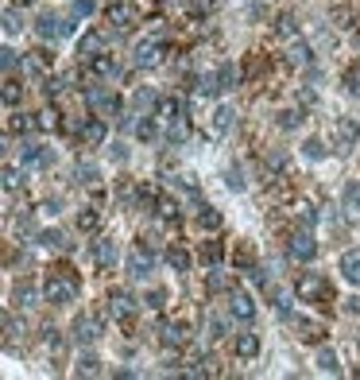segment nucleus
Segmentation results:
<instances>
[{"instance_id":"nucleus-42","label":"nucleus","mask_w":360,"mask_h":380,"mask_svg":"<svg viewBox=\"0 0 360 380\" xmlns=\"http://www.w3.org/2000/svg\"><path fill=\"white\" fill-rule=\"evenodd\" d=\"M16 183H20V171H16V167H4V190H16Z\"/></svg>"},{"instance_id":"nucleus-25","label":"nucleus","mask_w":360,"mask_h":380,"mask_svg":"<svg viewBox=\"0 0 360 380\" xmlns=\"http://www.w3.org/2000/svg\"><path fill=\"white\" fill-rule=\"evenodd\" d=\"M318 369H321V372H330V377H341L337 353H333V350H321V353H318Z\"/></svg>"},{"instance_id":"nucleus-7","label":"nucleus","mask_w":360,"mask_h":380,"mask_svg":"<svg viewBox=\"0 0 360 380\" xmlns=\"http://www.w3.org/2000/svg\"><path fill=\"white\" fill-rule=\"evenodd\" d=\"M101 51H105V31H86V35L78 39V62L97 59Z\"/></svg>"},{"instance_id":"nucleus-34","label":"nucleus","mask_w":360,"mask_h":380,"mask_svg":"<svg viewBox=\"0 0 360 380\" xmlns=\"http://www.w3.org/2000/svg\"><path fill=\"white\" fill-rule=\"evenodd\" d=\"M229 125H233V109H217L214 128H217V132H229Z\"/></svg>"},{"instance_id":"nucleus-17","label":"nucleus","mask_w":360,"mask_h":380,"mask_svg":"<svg viewBox=\"0 0 360 380\" xmlns=\"http://www.w3.org/2000/svg\"><path fill=\"white\" fill-rule=\"evenodd\" d=\"M182 341H186V334H182L178 322H163V326H159V345L171 350V345H182Z\"/></svg>"},{"instance_id":"nucleus-19","label":"nucleus","mask_w":360,"mask_h":380,"mask_svg":"<svg viewBox=\"0 0 360 380\" xmlns=\"http://www.w3.org/2000/svg\"><path fill=\"white\" fill-rule=\"evenodd\" d=\"M78 229H82V233H97V229H101V210H97V206H86V210L78 214Z\"/></svg>"},{"instance_id":"nucleus-29","label":"nucleus","mask_w":360,"mask_h":380,"mask_svg":"<svg viewBox=\"0 0 360 380\" xmlns=\"http://www.w3.org/2000/svg\"><path fill=\"white\" fill-rule=\"evenodd\" d=\"M101 372V361L97 357H82L78 361V377H97Z\"/></svg>"},{"instance_id":"nucleus-43","label":"nucleus","mask_w":360,"mask_h":380,"mask_svg":"<svg viewBox=\"0 0 360 380\" xmlns=\"http://www.w3.org/2000/svg\"><path fill=\"white\" fill-rule=\"evenodd\" d=\"M217 82H221V89H233V66H229V62L217 70Z\"/></svg>"},{"instance_id":"nucleus-4","label":"nucleus","mask_w":360,"mask_h":380,"mask_svg":"<svg viewBox=\"0 0 360 380\" xmlns=\"http://www.w3.org/2000/svg\"><path fill=\"white\" fill-rule=\"evenodd\" d=\"M229 314H233L236 322H252L256 318V302H252V295L248 291H229Z\"/></svg>"},{"instance_id":"nucleus-26","label":"nucleus","mask_w":360,"mask_h":380,"mask_svg":"<svg viewBox=\"0 0 360 380\" xmlns=\"http://www.w3.org/2000/svg\"><path fill=\"white\" fill-rule=\"evenodd\" d=\"M12 299L20 302V307H35V287H31L28 280H23V283H16V291H12Z\"/></svg>"},{"instance_id":"nucleus-23","label":"nucleus","mask_w":360,"mask_h":380,"mask_svg":"<svg viewBox=\"0 0 360 380\" xmlns=\"http://www.w3.org/2000/svg\"><path fill=\"white\" fill-rule=\"evenodd\" d=\"M167 264H171L175 272H190V253L178 248V244H171V248H167Z\"/></svg>"},{"instance_id":"nucleus-2","label":"nucleus","mask_w":360,"mask_h":380,"mask_svg":"<svg viewBox=\"0 0 360 380\" xmlns=\"http://www.w3.org/2000/svg\"><path fill=\"white\" fill-rule=\"evenodd\" d=\"M294 291H299L302 302H314V307H330L333 302V283L325 280V275H318V272H306Z\"/></svg>"},{"instance_id":"nucleus-18","label":"nucleus","mask_w":360,"mask_h":380,"mask_svg":"<svg viewBox=\"0 0 360 380\" xmlns=\"http://www.w3.org/2000/svg\"><path fill=\"white\" fill-rule=\"evenodd\" d=\"M341 272L349 283H360V248H349V253L341 256Z\"/></svg>"},{"instance_id":"nucleus-10","label":"nucleus","mask_w":360,"mask_h":380,"mask_svg":"<svg viewBox=\"0 0 360 380\" xmlns=\"http://www.w3.org/2000/svg\"><path fill=\"white\" fill-rule=\"evenodd\" d=\"M291 256L294 260H314V256H318V244H314V237L306 233V229L291 237Z\"/></svg>"},{"instance_id":"nucleus-16","label":"nucleus","mask_w":360,"mask_h":380,"mask_svg":"<svg viewBox=\"0 0 360 380\" xmlns=\"http://www.w3.org/2000/svg\"><path fill=\"white\" fill-rule=\"evenodd\" d=\"M147 272H151V256H147L144 248H136V253L128 256V275H132V280H144Z\"/></svg>"},{"instance_id":"nucleus-1","label":"nucleus","mask_w":360,"mask_h":380,"mask_svg":"<svg viewBox=\"0 0 360 380\" xmlns=\"http://www.w3.org/2000/svg\"><path fill=\"white\" fill-rule=\"evenodd\" d=\"M82 291V280L74 275V268H50L47 280H43V299L55 302V307H66V302H74Z\"/></svg>"},{"instance_id":"nucleus-35","label":"nucleus","mask_w":360,"mask_h":380,"mask_svg":"<svg viewBox=\"0 0 360 380\" xmlns=\"http://www.w3.org/2000/svg\"><path fill=\"white\" fill-rule=\"evenodd\" d=\"M136 136H140V140H155V120L144 117V120L136 125Z\"/></svg>"},{"instance_id":"nucleus-14","label":"nucleus","mask_w":360,"mask_h":380,"mask_svg":"<svg viewBox=\"0 0 360 380\" xmlns=\"http://www.w3.org/2000/svg\"><path fill=\"white\" fill-rule=\"evenodd\" d=\"M357 140H360V120L341 117V120H337V144H341V147H352Z\"/></svg>"},{"instance_id":"nucleus-13","label":"nucleus","mask_w":360,"mask_h":380,"mask_svg":"<svg viewBox=\"0 0 360 380\" xmlns=\"http://www.w3.org/2000/svg\"><path fill=\"white\" fill-rule=\"evenodd\" d=\"M89 105L101 109V113H117V109H120V98L113 93V89H89Z\"/></svg>"},{"instance_id":"nucleus-9","label":"nucleus","mask_w":360,"mask_h":380,"mask_svg":"<svg viewBox=\"0 0 360 380\" xmlns=\"http://www.w3.org/2000/svg\"><path fill=\"white\" fill-rule=\"evenodd\" d=\"M132 62L136 66H159V39H144V43H136V51H132Z\"/></svg>"},{"instance_id":"nucleus-30","label":"nucleus","mask_w":360,"mask_h":380,"mask_svg":"<svg viewBox=\"0 0 360 380\" xmlns=\"http://www.w3.org/2000/svg\"><path fill=\"white\" fill-rule=\"evenodd\" d=\"M0 66H4V74H16L20 59H16V51H12V47H4V51H0Z\"/></svg>"},{"instance_id":"nucleus-40","label":"nucleus","mask_w":360,"mask_h":380,"mask_svg":"<svg viewBox=\"0 0 360 380\" xmlns=\"http://www.w3.org/2000/svg\"><path fill=\"white\" fill-rule=\"evenodd\" d=\"M70 12H74L78 20H86L89 12H93V0H74V4H70Z\"/></svg>"},{"instance_id":"nucleus-21","label":"nucleus","mask_w":360,"mask_h":380,"mask_svg":"<svg viewBox=\"0 0 360 380\" xmlns=\"http://www.w3.org/2000/svg\"><path fill=\"white\" fill-rule=\"evenodd\" d=\"M221 260H225L221 241H205V244H202V264H205V268H217Z\"/></svg>"},{"instance_id":"nucleus-3","label":"nucleus","mask_w":360,"mask_h":380,"mask_svg":"<svg viewBox=\"0 0 360 380\" xmlns=\"http://www.w3.org/2000/svg\"><path fill=\"white\" fill-rule=\"evenodd\" d=\"M105 16H108V24H113L117 31H132L140 24V8L132 4V0H113Z\"/></svg>"},{"instance_id":"nucleus-20","label":"nucleus","mask_w":360,"mask_h":380,"mask_svg":"<svg viewBox=\"0 0 360 380\" xmlns=\"http://www.w3.org/2000/svg\"><path fill=\"white\" fill-rule=\"evenodd\" d=\"M0 98H4V105H8V109H16V105H20V98H23V86L8 74V78H4V89H0Z\"/></svg>"},{"instance_id":"nucleus-31","label":"nucleus","mask_w":360,"mask_h":380,"mask_svg":"<svg viewBox=\"0 0 360 380\" xmlns=\"http://www.w3.org/2000/svg\"><path fill=\"white\" fill-rule=\"evenodd\" d=\"M236 264H240L244 272H252V268H256V256H252V244H240V253H236Z\"/></svg>"},{"instance_id":"nucleus-22","label":"nucleus","mask_w":360,"mask_h":380,"mask_svg":"<svg viewBox=\"0 0 360 380\" xmlns=\"http://www.w3.org/2000/svg\"><path fill=\"white\" fill-rule=\"evenodd\" d=\"M294 330H299L302 341H321V334H325L321 330V322H310V318H299L294 322Z\"/></svg>"},{"instance_id":"nucleus-48","label":"nucleus","mask_w":360,"mask_h":380,"mask_svg":"<svg viewBox=\"0 0 360 380\" xmlns=\"http://www.w3.org/2000/svg\"><path fill=\"white\" fill-rule=\"evenodd\" d=\"M225 179H229V186H233V190H244V179H240V171H233V167H229V175H225Z\"/></svg>"},{"instance_id":"nucleus-41","label":"nucleus","mask_w":360,"mask_h":380,"mask_svg":"<svg viewBox=\"0 0 360 380\" xmlns=\"http://www.w3.org/2000/svg\"><path fill=\"white\" fill-rule=\"evenodd\" d=\"M345 202H349V210H357V214H360V183H352L349 190H345Z\"/></svg>"},{"instance_id":"nucleus-11","label":"nucleus","mask_w":360,"mask_h":380,"mask_svg":"<svg viewBox=\"0 0 360 380\" xmlns=\"http://www.w3.org/2000/svg\"><path fill=\"white\" fill-rule=\"evenodd\" d=\"M82 144H89V147H97L101 144V140H105V120H101V117H82Z\"/></svg>"},{"instance_id":"nucleus-47","label":"nucleus","mask_w":360,"mask_h":380,"mask_svg":"<svg viewBox=\"0 0 360 380\" xmlns=\"http://www.w3.org/2000/svg\"><path fill=\"white\" fill-rule=\"evenodd\" d=\"M16 28H20V24H16V12H4V31H8V35H16Z\"/></svg>"},{"instance_id":"nucleus-27","label":"nucleus","mask_w":360,"mask_h":380,"mask_svg":"<svg viewBox=\"0 0 360 380\" xmlns=\"http://www.w3.org/2000/svg\"><path fill=\"white\" fill-rule=\"evenodd\" d=\"M35 128H39V132L59 128V113H55V109H43V113H35Z\"/></svg>"},{"instance_id":"nucleus-39","label":"nucleus","mask_w":360,"mask_h":380,"mask_svg":"<svg viewBox=\"0 0 360 380\" xmlns=\"http://www.w3.org/2000/svg\"><path fill=\"white\" fill-rule=\"evenodd\" d=\"M78 179H82V183H86V186H97V167H93V163L78 167Z\"/></svg>"},{"instance_id":"nucleus-6","label":"nucleus","mask_w":360,"mask_h":380,"mask_svg":"<svg viewBox=\"0 0 360 380\" xmlns=\"http://www.w3.org/2000/svg\"><path fill=\"white\" fill-rule=\"evenodd\" d=\"M108 314L120 318V322H128L132 314H136V299H132L128 291H108Z\"/></svg>"},{"instance_id":"nucleus-44","label":"nucleus","mask_w":360,"mask_h":380,"mask_svg":"<svg viewBox=\"0 0 360 380\" xmlns=\"http://www.w3.org/2000/svg\"><path fill=\"white\" fill-rule=\"evenodd\" d=\"M302 152H306L310 159H321V156H325V147H321V140H306V147H302Z\"/></svg>"},{"instance_id":"nucleus-15","label":"nucleus","mask_w":360,"mask_h":380,"mask_svg":"<svg viewBox=\"0 0 360 380\" xmlns=\"http://www.w3.org/2000/svg\"><path fill=\"white\" fill-rule=\"evenodd\" d=\"M233 350H236V357H244V361H252L256 353H260V338H256V334H236V341H233Z\"/></svg>"},{"instance_id":"nucleus-33","label":"nucleus","mask_w":360,"mask_h":380,"mask_svg":"<svg viewBox=\"0 0 360 380\" xmlns=\"http://www.w3.org/2000/svg\"><path fill=\"white\" fill-rule=\"evenodd\" d=\"M225 287H229V280H225L221 272H217V268H209V283H205V291H225Z\"/></svg>"},{"instance_id":"nucleus-28","label":"nucleus","mask_w":360,"mask_h":380,"mask_svg":"<svg viewBox=\"0 0 360 380\" xmlns=\"http://www.w3.org/2000/svg\"><path fill=\"white\" fill-rule=\"evenodd\" d=\"M198 225H202V229H221V214H217L214 206H202V214H198Z\"/></svg>"},{"instance_id":"nucleus-46","label":"nucleus","mask_w":360,"mask_h":380,"mask_svg":"<svg viewBox=\"0 0 360 380\" xmlns=\"http://www.w3.org/2000/svg\"><path fill=\"white\" fill-rule=\"evenodd\" d=\"M147 307H151V311H163V291H159V287H155V291H147Z\"/></svg>"},{"instance_id":"nucleus-12","label":"nucleus","mask_w":360,"mask_h":380,"mask_svg":"<svg viewBox=\"0 0 360 380\" xmlns=\"http://www.w3.org/2000/svg\"><path fill=\"white\" fill-rule=\"evenodd\" d=\"M101 338V322L97 318H89V314H82L78 322H74V341H97Z\"/></svg>"},{"instance_id":"nucleus-36","label":"nucleus","mask_w":360,"mask_h":380,"mask_svg":"<svg viewBox=\"0 0 360 380\" xmlns=\"http://www.w3.org/2000/svg\"><path fill=\"white\" fill-rule=\"evenodd\" d=\"M39 241L47 244V248H66V241H62V233H55V229H47V233H39Z\"/></svg>"},{"instance_id":"nucleus-32","label":"nucleus","mask_w":360,"mask_h":380,"mask_svg":"<svg viewBox=\"0 0 360 380\" xmlns=\"http://www.w3.org/2000/svg\"><path fill=\"white\" fill-rule=\"evenodd\" d=\"M275 28H279V35H287V39H291L294 31H299V24H294V16H291V12H283V16H279V24H275Z\"/></svg>"},{"instance_id":"nucleus-8","label":"nucleus","mask_w":360,"mask_h":380,"mask_svg":"<svg viewBox=\"0 0 360 380\" xmlns=\"http://www.w3.org/2000/svg\"><path fill=\"white\" fill-rule=\"evenodd\" d=\"M117 241H105V237H101V241H93V264H97L101 272H108V268H113V264H117Z\"/></svg>"},{"instance_id":"nucleus-5","label":"nucleus","mask_w":360,"mask_h":380,"mask_svg":"<svg viewBox=\"0 0 360 380\" xmlns=\"http://www.w3.org/2000/svg\"><path fill=\"white\" fill-rule=\"evenodd\" d=\"M86 70H89V74H93V78H101V82H113V78H117V74H120L117 59H113L108 51H101L97 59H89V62H86Z\"/></svg>"},{"instance_id":"nucleus-45","label":"nucleus","mask_w":360,"mask_h":380,"mask_svg":"<svg viewBox=\"0 0 360 380\" xmlns=\"http://www.w3.org/2000/svg\"><path fill=\"white\" fill-rule=\"evenodd\" d=\"M291 62H302V66L310 62V51H306V43H299V47L291 51Z\"/></svg>"},{"instance_id":"nucleus-37","label":"nucleus","mask_w":360,"mask_h":380,"mask_svg":"<svg viewBox=\"0 0 360 380\" xmlns=\"http://www.w3.org/2000/svg\"><path fill=\"white\" fill-rule=\"evenodd\" d=\"M132 105H136L140 113H144V109H151V105H155V93H151V89H140V93H136V101H132Z\"/></svg>"},{"instance_id":"nucleus-49","label":"nucleus","mask_w":360,"mask_h":380,"mask_svg":"<svg viewBox=\"0 0 360 380\" xmlns=\"http://www.w3.org/2000/svg\"><path fill=\"white\" fill-rule=\"evenodd\" d=\"M302 120V113H283V128H294Z\"/></svg>"},{"instance_id":"nucleus-24","label":"nucleus","mask_w":360,"mask_h":380,"mask_svg":"<svg viewBox=\"0 0 360 380\" xmlns=\"http://www.w3.org/2000/svg\"><path fill=\"white\" fill-rule=\"evenodd\" d=\"M159 117H163V120H182V101H178V98H163V101H159Z\"/></svg>"},{"instance_id":"nucleus-38","label":"nucleus","mask_w":360,"mask_h":380,"mask_svg":"<svg viewBox=\"0 0 360 380\" xmlns=\"http://www.w3.org/2000/svg\"><path fill=\"white\" fill-rule=\"evenodd\" d=\"M345 86H349V93H357V98H360V66H349V74H345Z\"/></svg>"}]
</instances>
